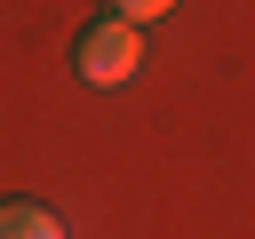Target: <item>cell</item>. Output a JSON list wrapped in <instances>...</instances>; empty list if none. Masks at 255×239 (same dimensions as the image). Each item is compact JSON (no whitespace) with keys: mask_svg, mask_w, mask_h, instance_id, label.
<instances>
[{"mask_svg":"<svg viewBox=\"0 0 255 239\" xmlns=\"http://www.w3.org/2000/svg\"><path fill=\"white\" fill-rule=\"evenodd\" d=\"M72 64H80V80H96V88H128V80L143 72V32L104 8V16L80 32V56H72Z\"/></svg>","mask_w":255,"mask_h":239,"instance_id":"1","label":"cell"},{"mask_svg":"<svg viewBox=\"0 0 255 239\" xmlns=\"http://www.w3.org/2000/svg\"><path fill=\"white\" fill-rule=\"evenodd\" d=\"M0 239H64V215L48 199H0Z\"/></svg>","mask_w":255,"mask_h":239,"instance_id":"2","label":"cell"},{"mask_svg":"<svg viewBox=\"0 0 255 239\" xmlns=\"http://www.w3.org/2000/svg\"><path fill=\"white\" fill-rule=\"evenodd\" d=\"M175 0H112V16H128V24H151V16H167Z\"/></svg>","mask_w":255,"mask_h":239,"instance_id":"3","label":"cell"}]
</instances>
